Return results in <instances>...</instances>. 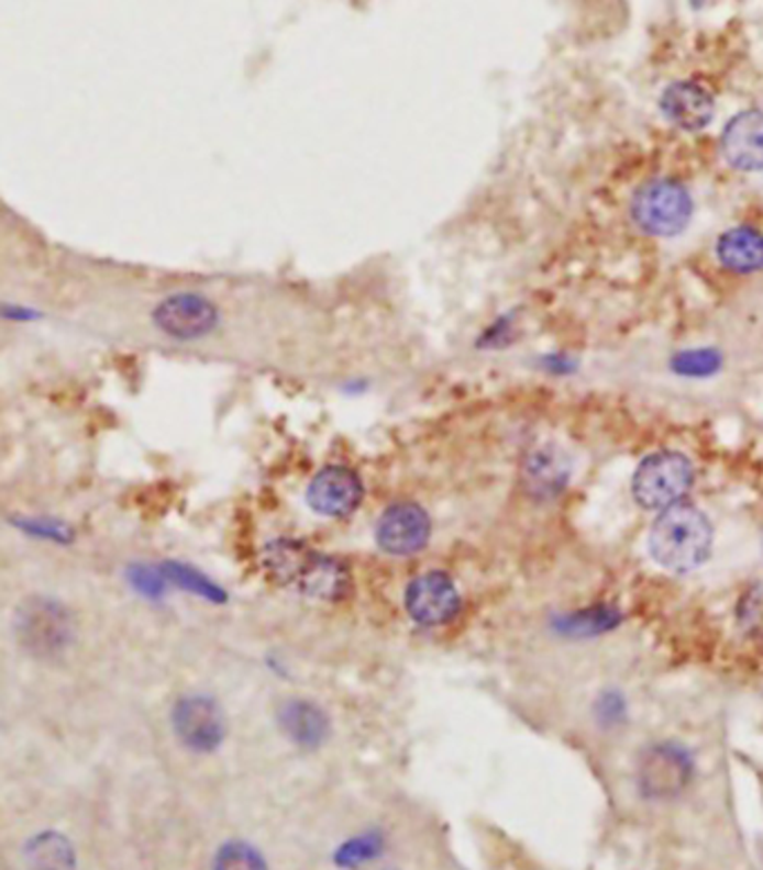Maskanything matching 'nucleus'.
<instances>
[{
	"mask_svg": "<svg viewBox=\"0 0 763 870\" xmlns=\"http://www.w3.org/2000/svg\"><path fill=\"white\" fill-rule=\"evenodd\" d=\"M153 321L166 336L193 341L213 332L220 316L215 304L207 298L198 293H175L157 304Z\"/></svg>",
	"mask_w": 763,
	"mask_h": 870,
	"instance_id": "nucleus-9",
	"label": "nucleus"
},
{
	"mask_svg": "<svg viewBox=\"0 0 763 870\" xmlns=\"http://www.w3.org/2000/svg\"><path fill=\"white\" fill-rule=\"evenodd\" d=\"M406 609L419 625H446L460 613L462 595L455 582L441 571L419 576L406 591Z\"/></svg>",
	"mask_w": 763,
	"mask_h": 870,
	"instance_id": "nucleus-8",
	"label": "nucleus"
},
{
	"mask_svg": "<svg viewBox=\"0 0 763 870\" xmlns=\"http://www.w3.org/2000/svg\"><path fill=\"white\" fill-rule=\"evenodd\" d=\"M278 725L291 743L307 750L323 745L325 738L330 736L328 714L311 701H300V699L285 701L278 707Z\"/></svg>",
	"mask_w": 763,
	"mask_h": 870,
	"instance_id": "nucleus-15",
	"label": "nucleus"
},
{
	"mask_svg": "<svg viewBox=\"0 0 763 870\" xmlns=\"http://www.w3.org/2000/svg\"><path fill=\"white\" fill-rule=\"evenodd\" d=\"M25 863L30 870H75L77 855L63 835L41 833L27 841Z\"/></svg>",
	"mask_w": 763,
	"mask_h": 870,
	"instance_id": "nucleus-17",
	"label": "nucleus"
},
{
	"mask_svg": "<svg viewBox=\"0 0 763 870\" xmlns=\"http://www.w3.org/2000/svg\"><path fill=\"white\" fill-rule=\"evenodd\" d=\"M719 263L734 274L763 269V233L752 226H734L717 239Z\"/></svg>",
	"mask_w": 763,
	"mask_h": 870,
	"instance_id": "nucleus-16",
	"label": "nucleus"
},
{
	"mask_svg": "<svg viewBox=\"0 0 763 870\" xmlns=\"http://www.w3.org/2000/svg\"><path fill=\"white\" fill-rule=\"evenodd\" d=\"M723 365V356L719 349L701 347V349H685L678 352L672 360L670 367L676 371L678 377H689V379H706L717 375Z\"/></svg>",
	"mask_w": 763,
	"mask_h": 870,
	"instance_id": "nucleus-19",
	"label": "nucleus"
},
{
	"mask_svg": "<svg viewBox=\"0 0 763 870\" xmlns=\"http://www.w3.org/2000/svg\"><path fill=\"white\" fill-rule=\"evenodd\" d=\"M715 544V528L708 515L692 504H676L663 511L650 528L648 550L654 562L672 573L701 569Z\"/></svg>",
	"mask_w": 763,
	"mask_h": 870,
	"instance_id": "nucleus-1",
	"label": "nucleus"
},
{
	"mask_svg": "<svg viewBox=\"0 0 763 870\" xmlns=\"http://www.w3.org/2000/svg\"><path fill=\"white\" fill-rule=\"evenodd\" d=\"M571 472H574V461L557 444H538L522 461L524 490L542 502L555 500L566 490Z\"/></svg>",
	"mask_w": 763,
	"mask_h": 870,
	"instance_id": "nucleus-11",
	"label": "nucleus"
},
{
	"mask_svg": "<svg viewBox=\"0 0 763 870\" xmlns=\"http://www.w3.org/2000/svg\"><path fill=\"white\" fill-rule=\"evenodd\" d=\"M661 110L674 126L696 133L710 126L715 116V94L696 81H676L661 94Z\"/></svg>",
	"mask_w": 763,
	"mask_h": 870,
	"instance_id": "nucleus-14",
	"label": "nucleus"
},
{
	"mask_svg": "<svg viewBox=\"0 0 763 870\" xmlns=\"http://www.w3.org/2000/svg\"><path fill=\"white\" fill-rule=\"evenodd\" d=\"M737 623L748 638L763 640V580L754 582L739 598Z\"/></svg>",
	"mask_w": 763,
	"mask_h": 870,
	"instance_id": "nucleus-20",
	"label": "nucleus"
},
{
	"mask_svg": "<svg viewBox=\"0 0 763 870\" xmlns=\"http://www.w3.org/2000/svg\"><path fill=\"white\" fill-rule=\"evenodd\" d=\"M694 483L692 461L676 450H659L645 457L631 479V494L645 511H667L683 502Z\"/></svg>",
	"mask_w": 763,
	"mask_h": 870,
	"instance_id": "nucleus-4",
	"label": "nucleus"
},
{
	"mask_svg": "<svg viewBox=\"0 0 763 870\" xmlns=\"http://www.w3.org/2000/svg\"><path fill=\"white\" fill-rule=\"evenodd\" d=\"M692 774V759L676 743L650 745L635 766V783L641 794L654 801L678 796L689 785Z\"/></svg>",
	"mask_w": 763,
	"mask_h": 870,
	"instance_id": "nucleus-6",
	"label": "nucleus"
},
{
	"mask_svg": "<svg viewBox=\"0 0 763 870\" xmlns=\"http://www.w3.org/2000/svg\"><path fill=\"white\" fill-rule=\"evenodd\" d=\"M620 625V611L613 606H591L583 611H571L555 620V629L564 636L589 638L598 634H607Z\"/></svg>",
	"mask_w": 763,
	"mask_h": 870,
	"instance_id": "nucleus-18",
	"label": "nucleus"
},
{
	"mask_svg": "<svg viewBox=\"0 0 763 870\" xmlns=\"http://www.w3.org/2000/svg\"><path fill=\"white\" fill-rule=\"evenodd\" d=\"M213 870H267V863L253 846L231 841L220 848Z\"/></svg>",
	"mask_w": 763,
	"mask_h": 870,
	"instance_id": "nucleus-21",
	"label": "nucleus"
},
{
	"mask_svg": "<svg viewBox=\"0 0 763 870\" xmlns=\"http://www.w3.org/2000/svg\"><path fill=\"white\" fill-rule=\"evenodd\" d=\"M430 539V517L417 504H395L376 524V542L390 555L419 553Z\"/></svg>",
	"mask_w": 763,
	"mask_h": 870,
	"instance_id": "nucleus-12",
	"label": "nucleus"
},
{
	"mask_svg": "<svg viewBox=\"0 0 763 870\" xmlns=\"http://www.w3.org/2000/svg\"><path fill=\"white\" fill-rule=\"evenodd\" d=\"M692 196L674 179L645 183L631 200V220L643 233L656 237L678 235L692 220Z\"/></svg>",
	"mask_w": 763,
	"mask_h": 870,
	"instance_id": "nucleus-5",
	"label": "nucleus"
},
{
	"mask_svg": "<svg viewBox=\"0 0 763 870\" xmlns=\"http://www.w3.org/2000/svg\"><path fill=\"white\" fill-rule=\"evenodd\" d=\"M363 500V483L358 475L343 466H330L318 472L309 488V506L325 517H345L358 509Z\"/></svg>",
	"mask_w": 763,
	"mask_h": 870,
	"instance_id": "nucleus-10",
	"label": "nucleus"
},
{
	"mask_svg": "<svg viewBox=\"0 0 763 870\" xmlns=\"http://www.w3.org/2000/svg\"><path fill=\"white\" fill-rule=\"evenodd\" d=\"M19 645L34 658H56L66 654L75 640V620L56 600L27 598L14 617Z\"/></svg>",
	"mask_w": 763,
	"mask_h": 870,
	"instance_id": "nucleus-3",
	"label": "nucleus"
},
{
	"mask_svg": "<svg viewBox=\"0 0 763 870\" xmlns=\"http://www.w3.org/2000/svg\"><path fill=\"white\" fill-rule=\"evenodd\" d=\"M173 727L193 752H213L226 736V718L209 696H184L173 710Z\"/></svg>",
	"mask_w": 763,
	"mask_h": 870,
	"instance_id": "nucleus-7",
	"label": "nucleus"
},
{
	"mask_svg": "<svg viewBox=\"0 0 763 870\" xmlns=\"http://www.w3.org/2000/svg\"><path fill=\"white\" fill-rule=\"evenodd\" d=\"M761 542H763V531H761Z\"/></svg>",
	"mask_w": 763,
	"mask_h": 870,
	"instance_id": "nucleus-23",
	"label": "nucleus"
},
{
	"mask_svg": "<svg viewBox=\"0 0 763 870\" xmlns=\"http://www.w3.org/2000/svg\"><path fill=\"white\" fill-rule=\"evenodd\" d=\"M378 850H380V839L378 837H358V839L345 844L339 850L336 859H339L341 866H356V863H363V861L376 857Z\"/></svg>",
	"mask_w": 763,
	"mask_h": 870,
	"instance_id": "nucleus-22",
	"label": "nucleus"
},
{
	"mask_svg": "<svg viewBox=\"0 0 763 870\" xmlns=\"http://www.w3.org/2000/svg\"><path fill=\"white\" fill-rule=\"evenodd\" d=\"M721 153L737 170H763V110H745L728 121L721 135Z\"/></svg>",
	"mask_w": 763,
	"mask_h": 870,
	"instance_id": "nucleus-13",
	"label": "nucleus"
},
{
	"mask_svg": "<svg viewBox=\"0 0 763 870\" xmlns=\"http://www.w3.org/2000/svg\"><path fill=\"white\" fill-rule=\"evenodd\" d=\"M265 567L274 580L296 587L313 600L336 602L352 589V573L345 562L321 555L294 539H278L267 546Z\"/></svg>",
	"mask_w": 763,
	"mask_h": 870,
	"instance_id": "nucleus-2",
	"label": "nucleus"
}]
</instances>
